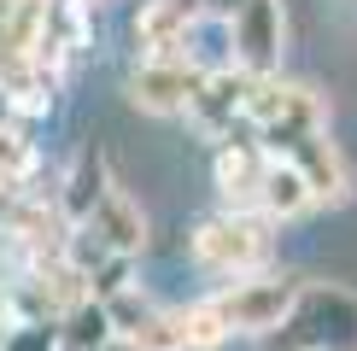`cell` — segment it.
Masks as SVG:
<instances>
[{
	"label": "cell",
	"mask_w": 357,
	"mask_h": 351,
	"mask_svg": "<svg viewBox=\"0 0 357 351\" xmlns=\"http://www.w3.org/2000/svg\"><path fill=\"white\" fill-rule=\"evenodd\" d=\"M264 351H357V292L310 281Z\"/></svg>",
	"instance_id": "6da1fadb"
},
{
	"label": "cell",
	"mask_w": 357,
	"mask_h": 351,
	"mask_svg": "<svg viewBox=\"0 0 357 351\" xmlns=\"http://www.w3.org/2000/svg\"><path fill=\"white\" fill-rule=\"evenodd\" d=\"M193 258L217 275H258L270 263V223L252 211H217L193 228Z\"/></svg>",
	"instance_id": "7a4b0ae2"
},
{
	"label": "cell",
	"mask_w": 357,
	"mask_h": 351,
	"mask_svg": "<svg viewBox=\"0 0 357 351\" xmlns=\"http://www.w3.org/2000/svg\"><path fill=\"white\" fill-rule=\"evenodd\" d=\"M299 281L293 275H241V281H229L222 292H211L217 316L229 322V334H258V340H270V334L287 322V311L299 304Z\"/></svg>",
	"instance_id": "3957f363"
},
{
	"label": "cell",
	"mask_w": 357,
	"mask_h": 351,
	"mask_svg": "<svg viewBox=\"0 0 357 351\" xmlns=\"http://www.w3.org/2000/svg\"><path fill=\"white\" fill-rule=\"evenodd\" d=\"M205 88V70L193 65L188 53H165V58H141L135 77H129V100L141 111H158V117H176V111H193Z\"/></svg>",
	"instance_id": "277c9868"
},
{
	"label": "cell",
	"mask_w": 357,
	"mask_h": 351,
	"mask_svg": "<svg viewBox=\"0 0 357 351\" xmlns=\"http://www.w3.org/2000/svg\"><path fill=\"white\" fill-rule=\"evenodd\" d=\"M229 47L234 65L246 77H275L281 47H287V18H281V0H246L241 18L229 24Z\"/></svg>",
	"instance_id": "5b68a950"
},
{
	"label": "cell",
	"mask_w": 357,
	"mask_h": 351,
	"mask_svg": "<svg viewBox=\"0 0 357 351\" xmlns=\"http://www.w3.org/2000/svg\"><path fill=\"white\" fill-rule=\"evenodd\" d=\"M252 88H258V77H246L241 65L211 70L188 117H193V123H205L211 135H222V141H229V135H234V117H246V106H252Z\"/></svg>",
	"instance_id": "8992f818"
},
{
	"label": "cell",
	"mask_w": 357,
	"mask_h": 351,
	"mask_svg": "<svg viewBox=\"0 0 357 351\" xmlns=\"http://www.w3.org/2000/svg\"><path fill=\"white\" fill-rule=\"evenodd\" d=\"M270 170V153L258 141H222L217 146V187L229 194V211H252L258 217V182Z\"/></svg>",
	"instance_id": "52a82bcc"
},
{
	"label": "cell",
	"mask_w": 357,
	"mask_h": 351,
	"mask_svg": "<svg viewBox=\"0 0 357 351\" xmlns=\"http://www.w3.org/2000/svg\"><path fill=\"white\" fill-rule=\"evenodd\" d=\"M82 228L94 234V240L106 246L112 258H135V252H141V240H146V223H141V211H135V205H129L123 194H117V187H112V194L94 205V217H88Z\"/></svg>",
	"instance_id": "ba28073f"
},
{
	"label": "cell",
	"mask_w": 357,
	"mask_h": 351,
	"mask_svg": "<svg viewBox=\"0 0 357 351\" xmlns=\"http://www.w3.org/2000/svg\"><path fill=\"white\" fill-rule=\"evenodd\" d=\"M310 199L317 194H310L305 176L293 170L287 158H270V170H264V182H258V217L264 223H287V217H299Z\"/></svg>",
	"instance_id": "9c48e42d"
},
{
	"label": "cell",
	"mask_w": 357,
	"mask_h": 351,
	"mask_svg": "<svg viewBox=\"0 0 357 351\" xmlns=\"http://www.w3.org/2000/svg\"><path fill=\"white\" fill-rule=\"evenodd\" d=\"M287 164L310 182V194H317V199H340V194H346V164H340V153H334L328 135H305L287 153Z\"/></svg>",
	"instance_id": "30bf717a"
},
{
	"label": "cell",
	"mask_w": 357,
	"mask_h": 351,
	"mask_svg": "<svg viewBox=\"0 0 357 351\" xmlns=\"http://www.w3.org/2000/svg\"><path fill=\"white\" fill-rule=\"evenodd\" d=\"M106 158H100V146H82L77 170L65 176V194H59V211H65V223H88L94 217V205L106 199Z\"/></svg>",
	"instance_id": "8fae6325"
},
{
	"label": "cell",
	"mask_w": 357,
	"mask_h": 351,
	"mask_svg": "<svg viewBox=\"0 0 357 351\" xmlns=\"http://www.w3.org/2000/svg\"><path fill=\"white\" fill-rule=\"evenodd\" d=\"M117 340V328H112V311L100 299H82L77 311H65V322H59V345L65 351H106Z\"/></svg>",
	"instance_id": "7c38bea8"
},
{
	"label": "cell",
	"mask_w": 357,
	"mask_h": 351,
	"mask_svg": "<svg viewBox=\"0 0 357 351\" xmlns=\"http://www.w3.org/2000/svg\"><path fill=\"white\" fill-rule=\"evenodd\" d=\"M170 328H176V351H217L222 340H229V322L217 316V304H211V299L170 311Z\"/></svg>",
	"instance_id": "4fadbf2b"
},
{
	"label": "cell",
	"mask_w": 357,
	"mask_h": 351,
	"mask_svg": "<svg viewBox=\"0 0 357 351\" xmlns=\"http://www.w3.org/2000/svg\"><path fill=\"white\" fill-rule=\"evenodd\" d=\"M241 6H246V0H199V18H211V24H234V18H241Z\"/></svg>",
	"instance_id": "5bb4252c"
},
{
	"label": "cell",
	"mask_w": 357,
	"mask_h": 351,
	"mask_svg": "<svg viewBox=\"0 0 357 351\" xmlns=\"http://www.w3.org/2000/svg\"><path fill=\"white\" fill-rule=\"evenodd\" d=\"M106 351H141V345H135V340H112Z\"/></svg>",
	"instance_id": "9a60e30c"
}]
</instances>
